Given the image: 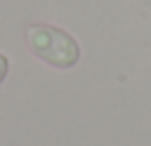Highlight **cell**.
Listing matches in <instances>:
<instances>
[{
	"label": "cell",
	"instance_id": "2",
	"mask_svg": "<svg viewBox=\"0 0 151 146\" xmlns=\"http://www.w3.org/2000/svg\"><path fill=\"white\" fill-rule=\"evenodd\" d=\"M7 71H9V59L0 52V82L5 80V75H7Z\"/></svg>",
	"mask_w": 151,
	"mask_h": 146
},
{
	"label": "cell",
	"instance_id": "1",
	"mask_svg": "<svg viewBox=\"0 0 151 146\" xmlns=\"http://www.w3.org/2000/svg\"><path fill=\"white\" fill-rule=\"evenodd\" d=\"M26 45L40 61L54 68H73L80 61L78 40L52 24H31L26 28Z\"/></svg>",
	"mask_w": 151,
	"mask_h": 146
}]
</instances>
